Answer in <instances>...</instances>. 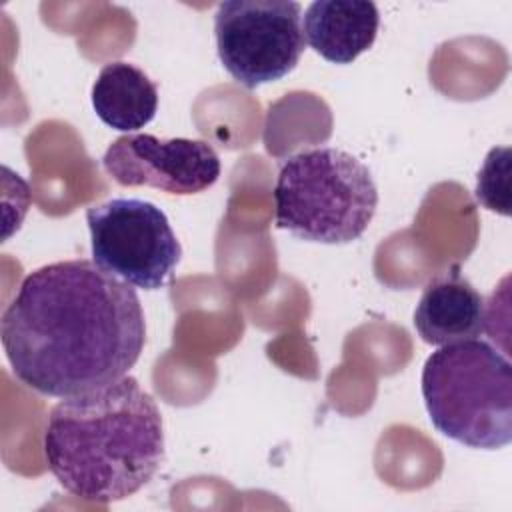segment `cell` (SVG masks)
Wrapping results in <instances>:
<instances>
[{"label":"cell","instance_id":"9","mask_svg":"<svg viewBox=\"0 0 512 512\" xmlns=\"http://www.w3.org/2000/svg\"><path fill=\"white\" fill-rule=\"evenodd\" d=\"M378 26V8L366 0H316L302 16L304 40L334 64H350L366 52L376 40Z\"/></svg>","mask_w":512,"mask_h":512},{"label":"cell","instance_id":"2","mask_svg":"<svg viewBox=\"0 0 512 512\" xmlns=\"http://www.w3.org/2000/svg\"><path fill=\"white\" fill-rule=\"evenodd\" d=\"M44 458L60 486L88 502L136 494L164 462V424L136 378L66 396L48 414Z\"/></svg>","mask_w":512,"mask_h":512},{"label":"cell","instance_id":"10","mask_svg":"<svg viewBox=\"0 0 512 512\" xmlns=\"http://www.w3.org/2000/svg\"><path fill=\"white\" fill-rule=\"evenodd\" d=\"M92 106L106 126L134 132L154 120L158 88L138 66L108 62L92 84Z\"/></svg>","mask_w":512,"mask_h":512},{"label":"cell","instance_id":"11","mask_svg":"<svg viewBox=\"0 0 512 512\" xmlns=\"http://www.w3.org/2000/svg\"><path fill=\"white\" fill-rule=\"evenodd\" d=\"M510 160V148H492L484 160L482 170L478 172V184H476V198L482 202L488 210L508 214V198L500 194L496 188L498 184V172L508 164Z\"/></svg>","mask_w":512,"mask_h":512},{"label":"cell","instance_id":"5","mask_svg":"<svg viewBox=\"0 0 512 512\" xmlns=\"http://www.w3.org/2000/svg\"><path fill=\"white\" fill-rule=\"evenodd\" d=\"M224 70L252 90L290 74L302 52V6L294 0H226L214 14Z\"/></svg>","mask_w":512,"mask_h":512},{"label":"cell","instance_id":"1","mask_svg":"<svg viewBox=\"0 0 512 512\" xmlns=\"http://www.w3.org/2000/svg\"><path fill=\"white\" fill-rule=\"evenodd\" d=\"M12 374L54 398L120 380L138 362L146 322L136 290L94 260L32 270L0 320Z\"/></svg>","mask_w":512,"mask_h":512},{"label":"cell","instance_id":"8","mask_svg":"<svg viewBox=\"0 0 512 512\" xmlns=\"http://www.w3.org/2000/svg\"><path fill=\"white\" fill-rule=\"evenodd\" d=\"M414 328L430 346L478 338L488 328L486 302L458 270H448L426 284L414 310Z\"/></svg>","mask_w":512,"mask_h":512},{"label":"cell","instance_id":"3","mask_svg":"<svg viewBox=\"0 0 512 512\" xmlns=\"http://www.w3.org/2000/svg\"><path fill=\"white\" fill-rule=\"evenodd\" d=\"M422 398L434 428L458 444L498 450L512 440V366L484 340L432 352L422 368Z\"/></svg>","mask_w":512,"mask_h":512},{"label":"cell","instance_id":"7","mask_svg":"<svg viewBox=\"0 0 512 512\" xmlns=\"http://www.w3.org/2000/svg\"><path fill=\"white\" fill-rule=\"evenodd\" d=\"M102 164L120 186H152L178 196L198 194L220 176V158L208 142L152 134L116 138Z\"/></svg>","mask_w":512,"mask_h":512},{"label":"cell","instance_id":"6","mask_svg":"<svg viewBox=\"0 0 512 512\" xmlns=\"http://www.w3.org/2000/svg\"><path fill=\"white\" fill-rule=\"evenodd\" d=\"M92 256L122 282L158 290L174 272L182 246L166 218L152 202L112 198L86 210Z\"/></svg>","mask_w":512,"mask_h":512},{"label":"cell","instance_id":"4","mask_svg":"<svg viewBox=\"0 0 512 512\" xmlns=\"http://www.w3.org/2000/svg\"><path fill=\"white\" fill-rule=\"evenodd\" d=\"M272 196L276 226L320 244L358 240L378 206L370 170L332 146L292 154L276 176Z\"/></svg>","mask_w":512,"mask_h":512}]
</instances>
